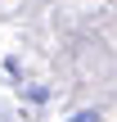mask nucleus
I'll use <instances>...</instances> for the list:
<instances>
[{
	"instance_id": "obj_1",
	"label": "nucleus",
	"mask_w": 117,
	"mask_h": 122,
	"mask_svg": "<svg viewBox=\"0 0 117 122\" xmlns=\"http://www.w3.org/2000/svg\"><path fill=\"white\" fill-rule=\"evenodd\" d=\"M68 122H99V113H90V109H86V113H77V118H68Z\"/></svg>"
}]
</instances>
